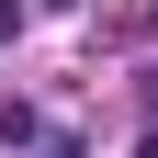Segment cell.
Instances as JSON below:
<instances>
[{
    "label": "cell",
    "instance_id": "1",
    "mask_svg": "<svg viewBox=\"0 0 158 158\" xmlns=\"http://www.w3.org/2000/svg\"><path fill=\"white\" fill-rule=\"evenodd\" d=\"M0 147L34 158V147H45V113H34V102H0Z\"/></svg>",
    "mask_w": 158,
    "mask_h": 158
},
{
    "label": "cell",
    "instance_id": "2",
    "mask_svg": "<svg viewBox=\"0 0 158 158\" xmlns=\"http://www.w3.org/2000/svg\"><path fill=\"white\" fill-rule=\"evenodd\" d=\"M135 113H147V124H158V68H135Z\"/></svg>",
    "mask_w": 158,
    "mask_h": 158
},
{
    "label": "cell",
    "instance_id": "3",
    "mask_svg": "<svg viewBox=\"0 0 158 158\" xmlns=\"http://www.w3.org/2000/svg\"><path fill=\"white\" fill-rule=\"evenodd\" d=\"M34 158H90V135H45V147H34Z\"/></svg>",
    "mask_w": 158,
    "mask_h": 158
},
{
    "label": "cell",
    "instance_id": "4",
    "mask_svg": "<svg viewBox=\"0 0 158 158\" xmlns=\"http://www.w3.org/2000/svg\"><path fill=\"white\" fill-rule=\"evenodd\" d=\"M135 158H158V124H147V135H135Z\"/></svg>",
    "mask_w": 158,
    "mask_h": 158
}]
</instances>
